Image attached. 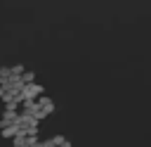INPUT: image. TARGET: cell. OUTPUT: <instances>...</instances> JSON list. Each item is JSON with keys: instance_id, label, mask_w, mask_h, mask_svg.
Returning <instances> with one entry per match:
<instances>
[{"instance_id": "6da1fadb", "label": "cell", "mask_w": 151, "mask_h": 147, "mask_svg": "<svg viewBox=\"0 0 151 147\" xmlns=\"http://www.w3.org/2000/svg\"><path fill=\"white\" fill-rule=\"evenodd\" d=\"M42 92H45V88H42L40 83H31V85H26V88L21 90V97H24V102H26V100H40Z\"/></svg>"}, {"instance_id": "7a4b0ae2", "label": "cell", "mask_w": 151, "mask_h": 147, "mask_svg": "<svg viewBox=\"0 0 151 147\" xmlns=\"http://www.w3.org/2000/svg\"><path fill=\"white\" fill-rule=\"evenodd\" d=\"M38 104H40V109H42L45 114H52V111L57 109V107H54V102H52L50 97H45V95H42V97L38 100Z\"/></svg>"}, {"instance_id": "3957f363", "label": "cell", "mask_w": 151, "mask_h": 147, "mask_svg": "<svg viewBox=\"0 0 151 147\" xmlns=\"http://www.w3.org/2000/svg\"><path fill=\"white\" fill-rule=\"evenodd\" d=\"M21 81H24L26 85H31V83H35V71H31V69H26V74L21 76Z\"/></svg>"}, {"instance_id": "277c9868", "label": "cell", "mask_w": 151, "mask_h": 147, "mask_svg": "<svg viewBox=\"0 0 151 147\" xmlns=\"http://www.w3.org/2000/svg\"><path fill=\"white\" fill-rule=\"evenodd\" d=\"M24 74H26V66L24 64H14L12 66V76H24Z\"/></svg>"}]
</instances>
